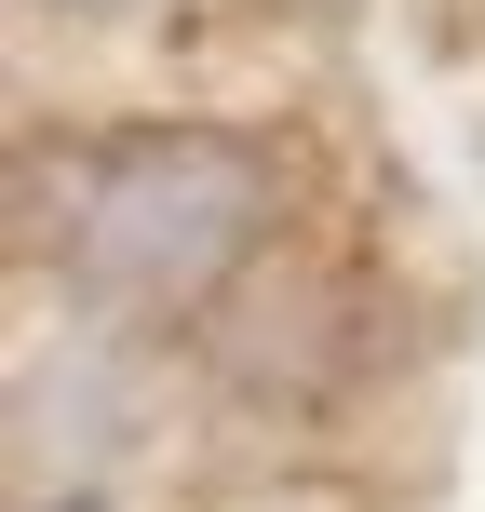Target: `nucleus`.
Returning a JSON list of instances; mask_svg holds the SVG:
<instances>
[{
  "instance_id": "nucleus-1",
  "label": "nucleus",
  "mask_w": 485,
  "mask_h": 512,
  "mask_svg": "<svg viewBox=\"0 0 485 512\" xmlns=\"http://www.w3.org/2000/svg\"><path fill=\"white\" fill-rule=\"evenodd\" d=\"M283 216V162L230 122H122L68 162V283L95 310H135V324H176L216 283L270 243Z\"/></svg>"
},
{
  "instance_id": "nucleus-2",
  "label": "nucleus",
  "mask_w": 485,
  "mask_h": 512,
  "mask_svg": "<svg viewBox=\"0 0 485 512\" xmlns=\"http://www.w3.org/2000/svg\"><path fill=\"white\" fill-rule=\"evenodd\" d=\"M54 14H122V0H54Z\"/></svg>"
}]
</instances>
